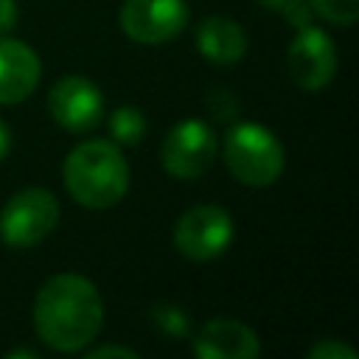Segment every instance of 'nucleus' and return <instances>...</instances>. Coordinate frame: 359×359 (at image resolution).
<instances>
[{
	"label": "nucleus",
	"mask_w": 359,
	"mask_h": 359,
	"mask_svg": "<svg viewBox=\"0 0 359 359\" xmlns=\"http://www.w3.org/2000/svg\"><path fill=\"white\" fill-rule=\"evenodd\" d=\"M17 25V0H0V36L11 34Z\"/></svg>",
	"instance_id": "nucleus-20"
},
{
	"label": "nucleus",
	"mask_w": 359,
	"mask_h": 359,
	"mask_svg": "<svg viewBox=\"0 0 359 359\" xmlns=\"http://www.w3.org/2000/svg\"><path fill=\"white\" fill-rule=\"evenodd\" d=\"M185 0H123L121 28L140 45H163L180 36L188 25Z\"/></svg>",
	"instance_id": "nucleus-7"
},
{
	"label": "nucleus",
	"mask_w": 359,
	"mask_h": 359,
	"mask_svg": "<svg viewBox=\"0 0 359 359\" xmlns=\"http://www.w3.org/2000/svg\"><path fill=\"white\" fill-rule=\"evenodd\" d=\"M205 104H208V109H210V115H213L216 121H233L236 112H238V101H236L224 87H213V90L208 93Z\"/></svg>",
	"instance_id": "nucleus-17"
},
{
	"label": "nucleus",
	"mask_w": 359,
	"mask_h": 359,
	"mask_svg": "<svg viewBox=\"0 0 359 359\" xmlns=\"http://www.w3.org/2000/svg\"><path fill=\"white\" fill-rule=\"evenodd\" d=\"M67 194L90 210L118 205L129 191V165L121 146L104 137L79 143L62 163Z\"/></svg>",
	"instance_id": "nucleus-2"
},
{
	"label": "nucleus",
	"mask_w": 359,
	"mask_h": 359,
	"mask_svg": "<svg viewBox=\"0 0 359 359\" xmlns=\"http://www.w3.org/2000/svg\"><path fill=\"white\" fill-rule=\"evenodd\" d=\"M59 199L48 188H22L0 210V238L11 250L36 247L59 224Z\"/></svg>",
	"instance_id": "nucleus-4"
},
{
	"label": "nucleus",
	"mask_w": 359,
	"mask_h": 359,
	"mask_svg": "<svg viewBox=\"0 0 359 359\" xmlns=\"http://www.w3.org/2000/svg\"><path fill=\"white\" fill-rule=\"evenodd\" d=\"M42 76L39 56L20 39L0 36V104L25 101Z\"/></svg>",
	"instance_id": "nucleus-11"
},
{
	"label": "nucleus",
	"mask_w": 359,
	"mask_h": 359,
	"mask_svg": "<svg viewBox=\"0 0 359 359\" xmlns=\"http://www.w3.org/2000/svg\"><path fill=\"white\" fill-rule=\"evenodd\" d=\"M194 356L199 359H255L261 353L258 334L230 317L208 320L194 334Z\"/></svg>",
	"instance_id": "nucleus-10"
},
{
	"label": "nucleus",
	"mask_w": 359,
	"mask_h": 359,
	"mask_svg": "<svg viewBox=\"0 0 359 359\" xmlns=\"http://www.w3.org/2000/svg\"><path fill=\"white\" fill-rule=\"evenodd\" d=\"M283 146L272 129L244 121L224 135V165L250 188H266L283 174Z\"/></svg>",
	"instance_id": "nucleus-3"
},
{
	"label": "nucleus",
	"mask_w": 359,
	"mask_h": 359,
	"mask_svg": "<svg viewBox=\"0 0 359 359\" xmlns=\"http://www.w3.org/2000/svg\"><path fill=\"white\" fill-rule=\"evenodd\" d=\"M216 154H219V137L199 118L174 123L163 137V149H160L163 168L177 180L202 177L213 165Z\"/></svg>",
	"instance_id": "nucleus-5"
},
{
	"label": "nucleus",
	"mask_w": 359,
	"mask_h": 359,
	"mask_svg": "<svg viewBox=\"0 0 359 359\" xmlns=\"http://www.w3.org/2000/svg\"><path fill=\"white\" fill-rule=\"evenodd\" d=\"M107 356H121V359H137V353L132 348H121V345H101V348H90L87 359H107Z\"/></svg>",
	"instance_id": "nucleus-19"
},
{
	"label": "nucleus",
	"mask_w": 359,
	"mask_h": 359,
	"mask_svg": "<svg viewBox=\"0 0 359 359\" xmlns=\"http://www.w3.org/2000/svg\"><path fill=\"white\" fill-rule=\"evenodd\" d=\"M8 151H11V129H8V123L0 118V160H3Z\"/></svg>",
	"instance_id": "nucleus-21"
},
{
	"label": "nucleus",
	"mask_w": 359,
	"mask_h": 359,
	"mask_svg": "<svg viewBox=\"0 0 359 359\" xmlns=\"http://www.w3.org/2000/svg\"><path fill=\"white\" fill-rule=\"evenodd\" d=\"M196 50L210 65L230 67L241 62V56L247 53V34L233 17L213 14V17H205L196 28Z\"/></svg>",
	"instance_id": "nucleus-12"
},
{
	"label": "nucleus",
	"mask_w": 359,
	"mask_h": 359,
	"mask_svg": "<svg viewBox=\"0 0 359 359\" xmlns=\"http://www.w3.org/2000/svg\"><path fill=\"white\" fill-rule=\"evenodd\" d=\"M258 6L278 11L292 28H303L311 25V6L309 0H258Z\"/></svg>",
	"instance_id": "nucleus-16"
},
{
	"label": "nucleus",
	"mask_w": 359,
	"mask_h": 359,
	"mask_svg": "<svg viewBox=\"0 0 359 359\" xmlns=\"http://www.w3.org/2000/svg\"><path fill=\"white\" fill-rule=\"evenodd\" d=\"M309 6L334 25H353L359 17V0H309Z\"/></svg>",
	"instance_id": "nucleus-15"
},
{
	"label": "nucleus",
	"mask_w": 359,
	"mask_h": 359,
	"mask_svg": "<svg viewBox=\"0 0 359 359\" xmlns=\"http://www.w3.org/2000/svg\"><path fill=\"white\" fill-rule=\"evenodd\" d=\"M104 323V303L95 283L79 272H59L42 283L34 300L36 337L59 351L73 353L87 348Z\"/></svg>",
	"instance_id": "nucleus-1"
},
{
	"label": "nucleus",
	"mask_w": 359,
	"mask_h": 359,
	"mask_svg": "<svg viewBox=\"0 0 359 359\" xmlns=\"http://www.w3.org/2000/svg\"><path fill=\"white\" fill-rule=\"evenodd\" d=\"M48 112L50 118L76 135L95 129L104 118V95L101 90L84 76H65L48 93Z\"/></svg>",
	"instance_id": "nucleus-9"
},
{
	"label": "nucleus",
	"mask_w": 359,
	"mask_h": 359,
	"mask_svg": "<svg viewBox=\"0 0 359 359\" xmlns=\"http://www.w3.org/2000/svg\"><path fill=\"white\" fill-rule=\"evenodd\" d=\"M149 317H151L154 328L163 337H168V339H185V337H191V317L185 314V309H180L174 303H157V306H151Z\"/></svg>",
	"instance_id": "nucleus-14"
},
{
	"label": "nucleus",
	"mask_w": 359,
	"mask_h": 359,
	"mask_svg": "<svg viewBox=\"0 0 359 359\" xmlns=\"http://www.w3.org/2000/svg\"><path fill=\"white\" fill-rule=\"evenodd\" d=\"M286 62L292 81L306 93H317L328 87L337 73V48L325 31L303 25L297 28V36L289 45Z\"/></svg>",
	"instance_id": "nucleus-8"
},
{
	"label": "nucleus",
	"mask_w": 359,
	"mask_h": 359,
	"mask_svg": "<svg viewBox=\"0 0 359 359\" xmlns=\"http://www.w3.org/2000/svg\"><path fill=\"white\" fill-rule=\"evenodd\" d=\"M107 129H109V140L118 143V146H137L146 135V118L137 107H118L112 109L109 121H107Z\"/></svg>",
	"instance_id": "nucleus-13"
},
{
	"label": "nucleus",
	"mask_w": 359,
	"mask_h": 359,
	"mask_svg": "<svg viewBox=\"0 0 359 359\" xmlns=\"http://www.w3.org/2000/svg\"><path fill=\"white\" fill-rule=\"evenodd\" d=\"M233 241V219L219 205H194L174 224V247L191 261H210Z\"/></svg>",
	"instance_id": "nucleus-6"
},
{
	"label": "nucleus",
	"mask_w": 359,
	"mask_h": 359,
	"mask_svg": "<svg viewBox=\"0 0 359 359\" xmlns=\"http://www.w3.org/2000/svg\"><path fill=\"white\" fill-rule=\"evenodd\" d=\"M309 359H356V351L339 339H320L309 348Z\"/></svg>",
	"instance_id": "nucleus-18"
},
{
	"label": "nucleus",
	"mask_w": 359,
	"mask_h": 359,
	"mask_svg": "<svg viewBox=\"0 0 359 359\" xmlns=\"http://www.w3.org/2000/svg\"><path fill=\"white\" fill-rule=\"evenodd\" d=\"M17 356H28V359H36V353H34V351H28V348H17V351H8V359H17Z\"/></svg>",
	"instance_id": "nucleus-22"
}]
</instances>
